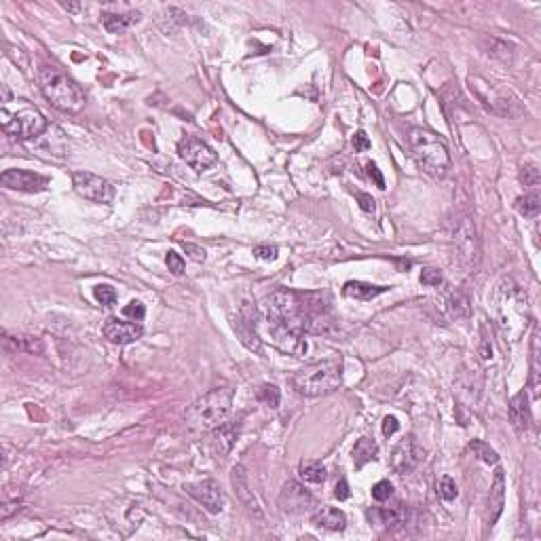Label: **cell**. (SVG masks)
Wrapping results in <instances>:
<instances>
[{
	"label": "cell",
	"instance_id": "14",
	"mask_svg": "<svg viewBox=\"0 0 541 541\" xmlns=\"http://www.w3.org/2000/svg\"><path fill=\"white\" fill-rule=\"evenodd\" d=\"M102 334H104V339H108L113 345H129V343H136L138 339H142L144 328H142V323L121 321L117 317H111L102 326Z\"/></svg>",
	"mask_w": 541,
	"mask_h": 541
},
{
	"label": "cell",
	"instance_id": "31",
	"mask_svg": "<svg viewBox=\"0 0 541 541\" xmlns=\"http://www.w3.org/2000/svg\"><path fill=\"white\" fill-rule=\"evenodd\" d=\"M256 400H258L260 404H264L266 408H277L280 402H282V394H280V389H277L275 385L264 383V385L258 387V391H256Z\"/></svg>",
	"mask_w": 541,
	"mask_h": 541
},
{
	"label": "cell",
	"instance_id": "37",
	"mask_svg": "<svg viewBox=\"0 0 541 541\" xmlns=\"http://www.w3.org/2000/svg\"><path fill=\"white\" fill-rule=\"evenodd\" d=\"M442 282H444V277H442L440 270H436V268H423V273H421V284H423V286H427V288H440Z\"/></svg>",
	"mask_w": 541,
	"mask_h": 541
},
{
	"label": "cell",
	"instance_id": "19",
	"mask_svg": "<svg viewBox=\"0 0 541 541\" xmlns=\"http://www.w3.org/2000/svg\"><path fill=\"white\" fill-rule=\"evenodd\" d=\"M233 328L250 349L260 351V339H258V332H256V309L250 311L248 307H243L239 319L233 323Z\"/></svg>",
	"mask_w": 541,
	"mask_h": 541
},
{
	"label": "cell",
	"instance_id": "6",
	"mask_svg": "<svg viewBox=\"0 0 541 541\" xmlns=\"http://www.w3.org/2000/svg\"><path fill=\"white\" fill-rule=\"evenodd\" d=\"M408 146L419 168L429 176L442 178L451 170V152L434 131L423 127L408 129Z\"/></svg>",
	"mask_w": 541,
	"mask_h": 541
},
{
	"label": "cell",
	"instance_id": "7",
	"mask_svg": "<svg viewBox=\"0 0 541 541\" xmlns=\"http://www.w3.org/2000/svg\"><path fill=\"white\" fill-rule=\"evenodd\" d=\"M0 123L3 131L15 136L19 140H32L47 129V119L36 106L28 104L26 99H9L5 95L3 108H0Z\"/></svg>",
	"mask_w": 541,
	"mask_h": 541
},
{
	"label": "cell",
	"instance_id": "43",
	"mask_svg": "<svg viewBox=\"0 0 541 541\" xmlns=\"http://www.w3.org/2000/svg\"><path fill=\"white\" fill-rule=\"evenodd\" d=\"M353 195H355V199L360 201V207H362L364 211H374V199H372V195L362 193V191H353Z\"/></svg>",
	"mask_w": 541,
	"mask_h": 541
},
{
	"label": "cell",
	"instance_id": "5",
	"mask_svg": "<svg viewBox=\"0 0 541 541\" xmlns=\"http://www.w3.org/2000/svg\"><path fill=\"white\" fill-rule=\"evenodd\" d=\"M233 389L216 387L203 398H199L184 414V423L193 431H213L227 423V417L233 406Z\"/></svg>",
	"mask_w": 541,
	"mask_h": 541
},
{
	"label": "cell",
	"instance_id": "16",
	"mask_svg": "<svg viewBox=\"0 0 541 541\" xmlns=\"http://www.w3.org/2000/svg\"><path fill=\"white\" fill-rule=\"evenodd\" d=\"M231 484L235 489V495L237 499L256 516V518H262V510H260V503L256 501L254 497V491L250 489V480H248V471L243 465H235L233 471H231Z\"/></svg>",
	"mask_w": 541,
	"mask_h": 541
},
{
	"label": "cell",
	"instance_id": "27",
	"mask_svg": "<svg viewBox=\"0 0 541 541\" xmlns=\"http://www.w3.org/2000/svg\"><path fill=\"white\" fill-rule=\"evenodd\" d=\"M541 368H539V328L533 330V343H531V389H533V396L537 398L539 396V387H541Z\"/></svg>",
	"mask_w": 541,
	"mask_h": 541
},
{
	"label": "cell",
	"instance_id": "17",
	"mask_svg": "<svg viewBox=\"0 0 541 541\" xmlns=\"http://www.w3.org/2000/svg\"><path fill=\"white\" fill-rule=\"evenodd\" d=\"M508 414H510V423H512V427L518 431V434H526L528 427H531V423H533L526 391H518V394L510 400Z\"/></svg>",
	"mask_w": 541,
	"mask_h": 541
},
{
	"label": "cell",
	"instance_id": "25",
	"mask_svg": "<svg viewBox=\"0 0 541 541\" xmlns=\"http://www.w3.org/2000/svg\"><path fill=\"white\" fill-rule=\"evenodd\" d=\"M376 457H378V446H376L374 440L360 438L355 442V446H353V465H355V469H362L366 463L376 461Z\"/></svg>",
	"mask_w": 541,
	"mask_h": 541
},
{
	"label": "cell",
	"instance_id": "29",
	"mask_svg": "<svg viewBox=\"0 0 541 541\" xmlns=\"http://www.w3.org/2000/svg\"><path fill=\"white\" fill-rule=\"evenodd\" d=\"M516 209L524 216V218H537L539 216V209H541V197L537 191L533 193H526L522 197L516 199Z\"/></svg>",
	"mask_w": 541,
	"mask_h": 541
},
{
	"label": "cell",
	"instance_id": "18",
	"mask_svg": "<svg viewBox=\"0 0 541 541\" xmlns=\"http://www.w3.org/2000/svg\"><path fill=\"white\" fill-rule=\"evenodd\" d=\"M503 506H506V474L501 467H497L495 480L491 484V493H489V518H486V522L491 526L499 520Z\"/></svg>",
	"mask_w": 541,
	"mask_h": 541
},
{
	"label": "cell",
	"instance_id": "46",
	"mask_svg": "<svg viewBox=\"0 0 541 541\" xmlns=\"http://www.w3.org/2000/svg\"><path fill=\"white\" fill-rule=\"evenodd\" d=\"M349 484H347V480L345 478H341L339 480V484H337V489H334V497L339 499V501H345V499H349Z\"/></svg>",
	"mask_w": 541,
	"mask_h": 541
},
{
	"label": "cell",
	"instance_id": "8",
	"mask_svg": "<svg viewBox=\"0 0 541 541\" xmlns=\"http://www.w3.org/2000/svg\"><path fill=\"white\" fill-rule=\"evenodd\" d=\"M469 87H471L474 95L478 97V102L489 113L499 115V117H510V119L522 115V108H520L518 99L512 97L510 93H506L503 89L495 87L493 83L484 81L480 76H469Z\"/></svg>",
	"mask_w": 541,
	"mask_h": 541
},
{
	"label": "cell",
	"instance_id": "44",
	"mask_svg": "<svg viewBox=\"0 0 541 541\" xmlns=\"http://www.w3.org/2000/svg\"><path fill=\"white\" fill-rule=\"evenodd\" d=\"M182 248H184V252H188V256H191L193 260H197V262H203V260H205V250H203V248H199V245H195V243H186V241H182Z\"/></svg>",
	"mask_w": 541,
	"mask_h": 541
},
{
	"label": "cell",
	"instance_id": "47",
	"mask_svg": "<svg viewBox=\"0 0 541 541\" xmlns=\"http://www.w3.org/2000/svg\"><path fill=\"white\" fill-rule=\"evenodd\" d=\"M491 355H493V349L489 347V343L484 341V343H482V357H484V360H489Z\"/></svg>",
	"mask_w": 541,
	"mask_h": 541
},
{
	"label": "cell",
	"instance_id": "15",
	"mask_svg": "<svg viewBox=\"0 0 541 541\" xmlns=\"http://www.w3.org/2000/svg\"><path fill=\"white\" fill-rule=\"evenodd\" d=\"M0 184L11 191L22 193H40L49 186V180L40 174L28 172V170H7L0 176Z\"/></svg>",
	"mask_w": 541,
	"mask_h": 541
},
{
	"label": "cell",
	"instance_id": "35",
	"mask_svg": "<svg viewBox=\"0 0 541 541\" xmlns=\"http://www.w3.org/2000/svg\"><path fill=\"white\" fill-rule=\"evenodd\" d=\"M15 343V349L19 351H28V353H42V343L38 339H32V337H22V339H11Z\"/></svg>",
	"mask_w": 541,
	"mask_h": 541
},
{
	"label": "cell",
	"instance_id": "23",
	"mask_svg": "<svg viewBox=\"0 0 541 541\" xmlns=\"http://www.w3.org/2000/svg\"><path fill=\"white\" fill-rule=\"evenodd\" d=\"M383 292H387L385 286H372L366 282H347L343 288V294L347 298H355V300H372Z\"/></svg>",
	"mask_w": 541,
	"mask_h": 541
},
{
	"label": "cell",
	"instance_id": "4",
	"mask_svg": "<svg viewBox=\"0 0 541 541\" xmlns=\"http://www.w3.org/2000/svg\"><path fill=\"white\" fill-rule=\"evenodd\" d=\"M343 383V364L339 360H326L311 364L290 376L292 389L302 398H321L337 391Z\"/></svg>",
	"mask_w": 541,
	"mask_h": 541
},
{
	"label": "cell",
	"instance_id": "41",
	"mask_svg": "<svg viewBox=\"0 0 541 541\" xmlns=\"http://www.w3.org/2000/svg\"><path fill=\"white\" fill-rule=\"evenodd\" d=\"M398 429H400V423H398V419H396L394 414H389V417L383 419V436H385V438H391Z\"/></svg>",
	"mask_w": 541,
	"mask_h": 541
},
{
	"label": "cell",
	"instance_id": "45",
	"mask_svg": "<svg viewBox=\"0 0 541 541\" xmlns=\"http://www.w3.org/2000/svg\"><path fill=\"white\" fill-rule=\"evenodd\" d=\"M366 170H368V176L374 180V184H376L378 188H385V178H383V174H381V172H378V168L372 163V161H370V163L366 165Z\"/></svg>",
	"mask_w": 541,
	"mask_h": 541
},
{
	"label": "cell",
	"instance_id": "32",
	"mask_svg": "<svg viewBox=\"0 0 541 541\" xmlns=\"http://www.w3.org/2000/svg\"><path fill=\"white\" fill-rule=\"evenodd\" d=\"M93 296H95V300H97L99 305H104V307H111V305L117 302V290H115L113 286H108V284L95 286V288H93Z\"/></svg>",
	"mask_w": 541,
	"mask_h": 541
},
{
	"label": "cell",
	"instance_id": "30",
	"mask_svg": "<svg viewBox=\"0 0 541 541\" xmlns=\"http://www.w3.org/2000/svg\"><path fill=\"white\" fill-rule=\"evenodd\" d=\"M469 451L474 453V457H478L486 465H497L499 463V455L486 442H482V440H471L469 442Z\"/></svg>",
	"mask_w": 541,
	"mask_h": 541
},
{
	"label": "cell",
	"instance_id": "10",
	"mask_svg": "<svg viewBox=\"0 0 541 541\" xmlns=\"http://www.w3.org/2000/svg\"><path fill=\"white\" fill-rule=\"evenodd\" d=\"M72 182H74V191L95 203H113L115 199V186L108 182L106 178L91 174V172H74L72 174Z\"/></svg>",
	"mask_w": 541,
	"mask_h": 541
},
{
	"label": "cell",
	"instance_id": "34",
	"mask_svg": "<svg viewBox=\"0 0 541 541\" xmlns=\"http://www.w3.org/2000/svg\"><path fill=\"white\" fill-rule=\"evenodd\" d=\"M394 497V484L389 480H381L372 486V499L374 501H389Z\"/></svg>",
	"mask_w": 541,
	"mask_h": 541
},
{
	"label": "cell",
	"instance_id": "3",
	"mask_svg": "<svg viewBox=\"0 0 541 541\" xmlns=\"http://www.w3.org/2000/svg\"><path fill=\"white\" fill-rule=\"evenodd\" d=\"M40 93L62 113L76 115L85 108L83 89L60 68L56 66H40L36 72Z\"/></svg>",
	"mask_w": 541,
	"mask_h": 541
},
{
	"label": "cell",
	"instance_id": "40",
	"mask_svg": "<svg viewBox=\"0 0 541 541\" xmlns=\"http://www.w3.org/2000/svg\"><path fill=\"white\" fill-rule=\"evenodd\" d=\"M277 252H280V250H277L275 245H266V243L254 248V256L260 258V260H275V258H277Z\"/></svg>",
	"mask_w": 541,
	"mask_h": 541
},
{
	"label": "cell",
	"instance_id": "20",
	"mask_svg": "<svg viewBox=\"0 0 541 541\" xmlns=\"http://www.w3.org/2000/svg\"><path fill=\"white\" fill-rule=\"evenodd\" d=\"M311 522L319 528H326V531H345L347 526V516L345 512L330 508V506H321L313 512Z\"/></svg>",
	"mask_w": 541,
	"mask_h": 541
},
{
	"label": "cell",
	"instance_id": "48",
	"mask_svg": "<svg viewBox=\"0 0 541 541\" xmlns=\"http://www.w3.org/2000/svg\"><path fill=\"white\" fill-rule=\"evenodd\" d=\"M66 11H79V5H62Z\"/></svg>",
	"mask_w": 541,
	"mask_h": 541
},
{
	"label": "cell",
	"instance_id": "12",
	"mask_svg": "<svg viewBox=\"0 0 541 541\" xmlns=\"http://www.w3.org/2000/svg\"><path fill=\"white\" fill-rule=\"evenodd\" d=\"M423 457H425L423 449L419 446L417 438L410 434V436H406L404 440H400L394 446V451H391V467H394L396 474L406 476V474H412L419 467Z\"/></svg>",
	"mask_w": 541,
	"mask_h": 541
},
{
	"label": "cell",
	"instance_id": "24",
	"mask_svg": "<svg viewBox=\"0 0 541 541\" xmlns=\"http://www.w3.org/2000/svg\"><path fill=\"white\" fill-rule=\"evenodd\" d=\"M368 518L374 520L376 524H385V526H396V524H404L406 522V512L402 506L396 508H376L368 512Z\"/></svg>",
	"mask_w": 541,
	"mask_h": 541
},
{
	"label": "cell",
	"instance_id": "11",
	"mask_svg": "<svg viewBox=\"0 0 541 541\" xmlns=\"http://www.w3.org/2000/svg\"><path fill=\"white\" fill-rule=\"evenodd\" d=\"M184 491L188 497H193L199 506H203L209 514H220L225 510L227 497L223 486L216 480H201V482H188L184 484Z\"/></svg>",
	"mask_w": 541,
	"mask_h": 541
},
{
	"label": "cell",
	"instance_id": "42",
	"mask_svg": "<svg viewBox=\"0 0 541 541\" xmlns=\"http://www.w3.org/2000/svg\"><path fill=\"white\" fill-rule=\"evenodd\" d=\"M370 146H372V144H370L366 131H355V136H353V148H355V152H364V150H368Z\"/></svg>",
	"mask_w": 541,
	"mask_h": 541
},
{
	"label": "cell",
	"instance_id": "36",
	"mask_svg": "<svg viewBox=\"0 0 541 541\" xmlns=\"http://www.w3.org/2000/svg\"><path fill=\"white\" fill-rule=\"evenodd\" d=\"M539 180H541V174H539V170H537V165H533V163H528V165H524L522 168V172H520V182L524 184V186H539Z\"/></svg>",
	"mask_w": 541,
	"mask_h": 541
},
{
	"label": "cell",
	"instance_id": "28",
	"mask_svg": "<svg viewBox=\"0 0 541 541\" xmlns=\"http://www.w3.org/2000/svg\"><path fill=\"white\" fill-rule=\"evenodd\" d=\"M446 311H449V315H451L453 319H465V317H469L471 307H469L467 294L461 292V290L453 292V294L449 296V300H446Z\"/></svg>",
	"mask_w": 541,
	"mask_h": 541
},
{
	"label": "cell",
	"instance_id": "22",
	"mask_svg": "<svg viewBox=\"0 0 541 541\" xmlns=\"http://www.w3.org/2000/svg\"><path fill=\"white\" fill-rule=\"evenodd\" d=\"M142 19V15L138 11L131 13H102V24L111 34H123L127 28H131L134 24H138Z\"/></svg>",
	"mask_w": 541,
	"mask_h": 541
},
{
	"label": "cell",
	"instance_id": "21",
	"mask_svg": "<svg viewBox=\"0 0 541 541\" xmlns=\"http://www.w3.org/2000/svg\"><path fill=\"white\" fill-rule=\"evenodd\" d=\"M235 440H237V427H235V423H223L220 427L213 429L211 446H213V451L218 453L220 459H223V457L233 449Z\"/></svg>",
	"mask_w": 541,
	"mask_h": 541
},
{
	"label": "cell",
	"instance_id": "1",
	"mask_svg": "<svg viewBox=\"0 0 541 541\" xmlns=\"http://www.w3.org/2000/svg\"><path fill=\"white\" fill-rule=\"evenodd\" d=\"M268 328L294 334H328L334 326L326 292H296L280 288L264 298Z\"/></svg>",
	"mask_w": 541,
	"mask_h": 541
},
{
	"label": "cell",
	"instance_id": "39",
	"mask_svg": "<svg viewBox=\"0 0 541 541\" xmlns=\"http://www.w3.org/2000/svg\"><path fill=\"white\" fill-rule=\"evenodd\" d=\"M123 315H125V317H131L134 321H142V319H144V315H146V309H144V305H142V302H138V300H131L129 305H125V309H123Z\"/></svg>",
	"mask_w": 541,
	"mask_h": 541
},
{
	"label": "cell",
	"instance_id": "38",
	"mask_svg": "<svg viewBox=\"0 0 541 541\" xmlns=\"http://www.w3.org/2000/svg\"><path fill=\"white\" fill-rule=\"evenodd\" d=\"M165 264H168V268L172 270L174 275H182L184 273V258L178 254V252H174V250H170L168 254H165Z\"/></svg>",
	"mask_w": 541,
	"mask_h": 541
},
{
	"label": "cell",
	"instance_id": "2",
	"mask_svg": "<svg viewBox=\"0 0 541 541\" xmlns=\"http://www.w3.org/2000/svg\"><path fill=\"white\" fill-rule=\"evenodd\" d=\"M493 313L501 334L510 343H518L533 321L526 292L510 277H506L493 294Z\"/></svg>",
	"mask_w": 541,
	"mask_h": 541
},
{
	"label": "cell",
	"instance_id": "9",
	"mask_svg": "<svg viewBox=\"0 0 541 541\" xmlns=\"http://www.w3.org/2000/svg\"><path fill=\"white\" fill-rule=\"evenodd\" d=\"M178 154L186 165H191L199 174L211 170L216 163H218V154H216V150L209 144H205L203 140H199L197 136H184L178 142Z\"/></svg>",
	"mask_w": 541,
	"mask_h": 541
},
{
	"label": "cell",
	"instance_id": "26",
	"mask_svg": "<svg viewBox=\"0 0 541 541\" xmlns=\"http://www.w3.org/2000/svg\"><path fill=\"white\" fill-rule=\"evenodd\" d=\"M298 476H300V480H305L309 484H321L323 480L328 478V469L323 467L321 461L307 459V461L298 463Z\"/></svg>",
	"mask_w": 541,
	"mask_h": 541
},
{
	"label": "cell",
	"instance_id": "33",
	"mask_svg": "<svg viewBox=\"0 0 541 541\" xmlns=\"http://www.w3.org/2000/svg\"><path fill=\"white\" fill-rule=\"evenodd\" d=\"M438 495H440V499H444V501L457 499L459 489H457V484H455V480H453L451 476L440 478V482H438Z\"/></svg>",
	"mask_w": 541,
	"mask_h": 541
},
{
	"label": "cell",
	"instance_id": "13",
	"mask_svg": "<svg viewBox=\"0 0 541 541\" xmlns=\"http://www.w3.org/2000/svg\"><path fill=\"white\" fill-rule=\"evenodd\" d=\"M313 495L298 482H286L280 493V508L286 514H305L313 508Z\"/></svg>",
	"mask_w": 541,
	"mask_h": 541
}]
</instances>
